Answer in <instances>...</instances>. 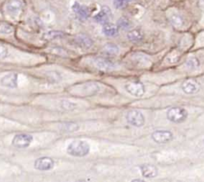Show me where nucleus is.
Masks as SVG:
<instances>
[{"instance_id":"4468645a","label":"nucleus","mask_w":204,"mask_h":182,"mask_svg":"<svg viewBox=\"0 0 204 182\" xmlns=\"http://www.w3.org/2000/svg\"><path fill=\"white\" fill-rule=\"evenodd\" d=\"M76 42L79 46H81L82 48L84 49H88L90 48L92 44H93V41L92 39L89 36L85 35V34H80L78 36H76Z\"/></svg>"},{"instance_id":"4be33fe9","label":"nucleus","mask_w":204,"mask_h":182,"mask_svg":"<svg viewBox=\"0 0 204 182\" xmlns=\"http://www.w3.org/2000/svg\"><path fill=\"white\" fill-rule=\"evenodd\" d=\"M187 65L191 68H196V67L199 65V61L196 58H189L188 61H187Z\"/></svg>"},{"instance_id":"393cba45","label":"nucleus","mask_w":204,"mask_h":182,"mask_svg":"<svg viewBox=\"0 0 204 182\" xmlns=\"http://www.w3.org/2000/svg\"><path fill=\"white\" fill-rule=\"evenodd\" d=\"M130 1H134V0H129V2H130Z\"/></svg>"},{"instance_id":"f8f14e48","label":"nucleus","mask_w":204,"mask_h":182,"mask_svg":"<svg viewBox=\"0 0 204 182\" xmlns=\"http://www.w3.org/2000/svg\"><path fill=\"white\" fill-rule=\"evenodd\" d=\"M182 91L185 94H195L199 91V85L194 80H187L182 84Z\"/></svg>"},{"instance_id":"f03ea898","label":"nucleus","mask_w":204,"mask_h":182,"mask_svg":"<svg viewBox=\"0 0 204 182\" xmlns=\"http://www.w3.org/2000/svg\"><path fill=\"white\" fill-rule=\"evenodd\" d=\"M24 7L23 0H7L3 6L4 13L9 18L16 19L22 13Z\"/></svg>"},{"instance_id":"9d476101","label":"nucleus","mask_w":204,"mask_h":182,"mask_svg":"<svg viewBox=\"0 0 204 182\" xmlns=\"http://www.w3.org/2000/svg\"><path fill=\"white\" fill-rule=\"evenodd\" d=\"M111 17V11L108 7H102L101 10L95 15V21L98 23H101V24H106L109 22V18Z\"/></svg>"},{"instance_id":"1a4fd4ad","label":"nucleus","mask_w":204,"mask_h":182,"mask_svg":"<svg viewBox=\"0 0 204 182\" xmlns=\"http://www.w3.org/2000/svg\"><path fill=\"white\" fill-rule=\"evenodd\" d=\"M140 170L144 178H155L158 175V169L150 164H143L140 166Z\"/></svg>"},{"instance_id":"9b49d317","label":"nucleus","mask_w":204,"mask_h":182,"mask_svg":"<svg viewBox=\"0 0 204 182\" xmlns=\"http://www.w3.org/2000/svg\"><path fill=\"white\" fill-rule=\"evenodd\" d=\"M72 9H73V11L77 14V16L81 20L87 19L89 17V15H90V10H89V8L85 5H80L78 2L74 3Z\"/></svg>"},{"instance_id":"5701e85b","label":"nucleus","mask_w":204,"mask_h":182,"mask_svg":"<svg viewBox=\"0 0 204 182\" xmlns=\"http://www.w3.org/2000/svg\"><path fill=\"white\" fill-rule=\"evenodd\" d=\"M172 23L175 25V26H181L182 25V19L178 16H174L172 19Z\"/></svg>"},{"instance_id":"f3484780","label":"nucleus","mask_w":204,"mask_h":182,"mask_svg":"<svg viewBox=\"0 0 204 182\" xmlns=\"http://www.w3.org/2000/svg\"><path fill=\"white\" fill-rule=\"evenodd\" d=\"M127 38H128V40L131 42H140L143 39V34L141 31L138 30V29H134V30H131L128 32Z\"/></svg>"},{"instance_id":"ddd939ff","label":"nucleus","mask_w":204,"mask_h":182,"mask_svg":"<svg viewBox=\"0 0 204 182\" xmlns=\"http://www.w3.org/2000/svg\"><path fill=\"white\" fill-rule=\"evenodd\" d=\"M14 33L13 25L6 21L0 20V36H9Z\"/></svg>"},{"instance_id":"6e6552de","label":"nucleus","mask_w":204,"mask_h":182,"mask_svg":"<svg viewBox=\"0 0 204 182\" xmlns=\"http://www.w3.org/2000/svg\"><path fill=\"white\" fill-rule=\"evenodd\" d=\"M54 160L50 157H39L34 161V168L38 171H49L54 168Z\"/></svg>"},{"instance_id":"6ab92c4d","label":"nucleus","mask_w":204,"mask_h":182,"mask_svg":"<svg viewBox=\"0 0 204 182\" xmlns=\"http://www.w3.org/2000/svg\"><path fill=\"white\" fill-rule=\"evenodd\" d=\"M60 106L62 109L67 110V111H73V110H76L78 108L77 104H75L71 101H68V100H62L60 102Z\"/></svg>"},{"instance_id":"dca6fc26","label":"nucleus","mask_w":204,"mask_h":182,"mask_svg":"<svg viewBox=\"0 0 204 182\" xmlns=\"http://www.w3.org/2000/svg\"><path fill=\"white\" fill-rule=\"evenodd\" d=\"M118 30H119L118 26L110 23L103 24V28H102V32L106 36H115L118 33Z\"/></svg>"},{"instance_id":"39448f33","label":"nucleus","mask_w":204,"mask_h":182,"mask_svg":"<svg viewBox=\"0 0 204 182\" xmlns=\"http://www.w3.org/2000/svg\"><path fill=\"white\" fill-rule=\"evenodd\" d=\"M126 121L135 127H141L145 123V117L139 110H130L126 114Z\"/></svg>"},{"instance_id":"2eb2a0df","label":"nucleus","mask_w":204,"mask_h":182,"mask_svg":"<svg viewBox=\"0 0 204 182\" xmlns=\"http://www.w3.org/2000/svg\"><path fill=\"white\" fill-rule=\"evenodd\" d=\"M96 66L98 67L99 69H102V70H113L115 68V64H114V62L110 61V60H107V59H97L96 60Z\"/></svg>"},{"instance_id":"412c9836","label":"nucleus","mask_w":204,"mask_h":182,"mask_svg":"<svg viewBox=\"0 0 204 182\" xmlns=\"http://www.w3.org/2000/svg\"><path fill=\"white\" fill-rule=\"evenodd\" d=\"M128 2L129 0H113V5L116 9H121V8H124Z\"/></svg>"},{"instance_id":"aec40b11","label":"nucleus","mask_w":204,"mask_h":182,"mask_svg":"<svg viewBox=\"0 0 204 182\" xmlns=\"http://www.w3.org/2000/svg\"><path fill=\"white\" fill-rule=\"evenodd\" d=\"M117 26H118V28L120 27L122 29H128V28L131 27V22L127 18L121 17L117 21Z\"/></svg>"},{"instance_id":"7ed1b4c3","label":"nucleus","mask_w":204,"mask_h":182,"mask_svg":"<svg viewBox=\"0 0 204 182\" xmlns=\"http://www.w3.org/2000/svg\"><path fill=\"white\" fill-rule=\"evenodd\" d=\"M33 141V136L28 133H17L11 139V146L17 149H23L31 145Z\"/></svg>"},{"instance_id":"b1692460","label":"nucleus","mask_w":204,"mask_h":182,"mask_svg":"<svg viewBox=\"0 0 204 182\" xmlns=\"http://www.w3.org/2000/svg\"><path fill=\"white\" fill-rule=\"evenodd\" d=\"M201 7L204 9V0H201Z\"/></svg>"},{"instance_id":"20e7f679","label":"nucleus","mask_w":204,"mask_h":182,"mask_svg":"<svg viewBox=\"0 0 204 182\" xmlns=\"http://www.w3.org/2000/svg\"><path fill=\"white\" fill-rule=\"evenodd\" d=\"M188 113L184 109L181 107H172L169 108L166 113V117L169 121L173 122V123H181L183 122L186 118Z\"/></svg>"},{"instance_id":"a211bd4d","label":"nucleus","mask_w":204,"mask_h":182,"mask_svg":"<svg viewBox=\"0 0 204 182\" xmlns=\"http://www.w3.org/2000/svg\"><path fill=\"white\" fill-rule=\"evenodd\" d=\"M104 53H106L107 55H116L119 52V48L118 46L113 44V43H108L107 45L104 46L103 48Z\"/></svg>"},{"instance_id":"f257e3e1","label":"nucleus","mask_w":204,"mask_h":182,"mask_svg":"<svg viewBox=\"0 0 204 182\" xmlns=\"http://www.w3.org/2000/svg\"><path fill=\"white\" fill-rule=\"evenodd\" d=\"M66 151L73 157H85L90 152V145L86 141L74 140L67 146Z\"/></svg>"},{"instance_id":"423d86ee","label":"nucleus","mask_w":204,"mask_h":182,"mask_svg":"<svg viewBox=\"0 0 204 182\" xmlns=\"http://www.w3.org/2000/svg\"><path fill=\"white\" fill-rule=\"evenodd\" d=\"M125 90L127 93L134 97H141L145 94V85L140 81L128 82L125 85Z\"/></svg>"},{"instance_id":"0eeeda50","label":"nucleus","mask_w":204,"mask_h":182,"mask_svg":"<svg viewBox=\"0 0 204 182\" xmlns=\"http://www.w3.org/2000/svg\"><path fill=\"white\" fill-rule=\"evenodd\" d=\"M151 139L158 144H164L172 140L173 133L169 130H155L151 134Z\"/></svg>"}]
</instances>
